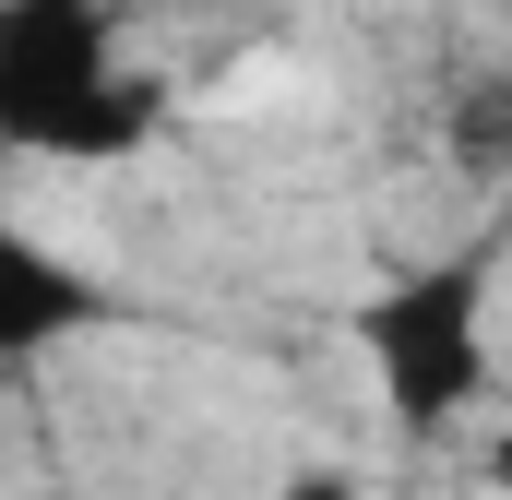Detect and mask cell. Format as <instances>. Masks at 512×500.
<instances>
[{
    "mask_svg": "<svg viewBox=\"0 0 512 500\" xmlns=\"http://www.w3.org/2000/svg\"><path fill=\"white\" fill-rule=\"evenodd\" d=\"M155 84L120 60V0H0V143L12 155H143Z\"/></svg>",
    "mask_w": 512,
    "mask_h": 500,
    "instance_id": "cell-1",
    "label": "cell"
},
{
    "mask_svg": "<svg viewBox=\"0 0 512 500\" xmlns=\"http://www.w3.org/2000/svg\"><path fill=\"white\" fill-rule=\"evenodd\" d=\"M489 489L512 500V429H501V441H489Z\"/></svg>",
    "mask_w": 512,
    "mask_h": 500,
    "instance_id": "cell-6",
    "label": "cell"
},
{
    "mask_svg": "<svg viewBox=\"0 0 512 500\" xmlns=\"http://www.w3.org/2000/svg\"><path fill=\"white\" fill-rule=\"evenodd\" d=\"M274 500H358V477H286Z\"/></svg>",
    "mask_w": 512,
    "mask_h": 500,
    "instance_id": "cell-5",
    "label": "cell"
},
{
    "mask_svg": "<svg viewBox=\"0 0 512 500\" xmlns=\"http://www.w3.org/2000/svg\"><path fill=\"white\" fill-rule=\"evenodd\" d=\"M108 322V286L72 274L48 239H0V358H48Z\"/></svg>",
    "mask_w": 512,
    "mask_h": 500,
    "instance_id": "cell-3",
    "label": "cell"
},
{
    "mask_svg": "<svg viewBox=\"0 0 512 500\" xmlns=\"http://www.w3.org/2000/svg\"><path fill=\"white\" fill-rule=\"evenodd\" d=\"M358 358L382 381L393 429H453L489 393V250H441L417 274H393L382 298H358Z\"/></svg>",
    "mask_w": 512,
    "mask_h": 500,
    "instance_id": "cell-2",
    "label": "cell"
},
{
    "mask_svg": "<svg viewBox=\"0 0 512 500\" xmlns=\"http://www.w3.org/2000/svg\"><path fill=\"white\" fill-rule=\"evenodd\" d=\"M441 155H453V167H512V72H501V60H477V72L453 84Z\"/></svg>",
    "mask_w": 512,
    "mask_h": 500,
    "instance_id": "cell-4",
    "label": "cell"
}]
</instances>
